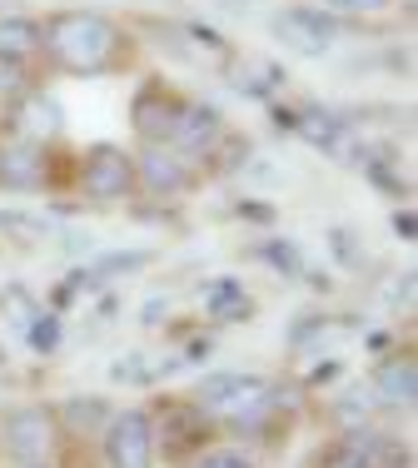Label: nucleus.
Wrapping results in <instances>:
<instances>
[{
    "label": "nucleus",
    "instance_id": "26",
    "mask_svg": "<svg viewBox=\"0 0 418 468\" xmlns=\"http://www.w3.org/2000/svg\"><path fill=\"white\" fill-rule=\"evenodd\" d=\"M194 468H255V463H249L245 453H235V449H209V453L194 459Z\"/></svg>",
    "mask_w": 418,
    "mask_h": 468
},
{
    "label": "nucleus",
    "instance_id": "18",
    "mask_svg": "<svg viewBox=\"0 0 418 468\" xmlns=\"http://www.w3.org/2000/svg\"><path fill=\"white\" fill-rule=\"evenodd\" d=\"M324 468H373V459H369V429H354L349 439H339L334 449L324 453Z\"/></svg>",
    "mask_w": 418,
    "mask_h": 468
},
{
    "label": "nucleus",
    "instance_id": "8",
    "mask_svg": "<svg viewBox=\"0 0 418 468\" xmlns=\"http://www.w3.org/2000/svg\"><path fill=\"white\" fill-rule=\"evenodd\" d=\"M269 30L289 50H299V55H324L339 36H344L339 16H329V10H319V5H289V10H279V16L269 20Z\"/></svg>",
    "mask_w": 418,
    "mask_h": 468
},
{
    "label": "nucleus",
    "instance_id": "12",
    "mask_svg": "<svg viewBox=\"0 0 418 468\" xmlns=\"http://www.w3.org/2000/svg\"><path fill=\"white\" fill-rule=\"evenodd\" d=\"M110 419H115V409H110V399H100V394H75L55 409L60 439H100Z\"/></svg>",
    "mask_w": 418,
    "mask_h": 468
},
{
    "label": "nucleus",
    "instance_id": "14",
    "mask_svg": "<svg viewBox=\"0 0 418 468\" xmlns=\"http://www.w3.org/2000/svg\"><path fill=\"white\" fill-rule=\"evenodd\" d=\"M289 80L284 75V65L264 60V55H245V60H235V90L249 95V100H274V90Z\"/></svg>",
    "mask_w": 418,
    "mask_h": 468
},
{
    "label": "nucleus",
    "instance_id": "31",
    "mask_svg": "<svg viewBox=\"0 0 418 468\" xmlns=\"http://www.w3.org/2000/svg\"><path fill=\"white\" fill-rule=\"evenodd\" d=\"M329 5H339V10H359V16H373V10H383L389 0H329Z\"/></svg>",
    "mask_w": 418,
    "mask_h": 468
},
{
    "label": "nucleus",
    "instance_id": "35",
    "mask_svg": "<svg viewBox=\"0 0 418 468\" xmlns=\"http://www.w3.org/2000/svg\"><path fill=\"white\" fill-rule=\"evenodd\" d=\"M190 359L200 364V359H209V339H200V344H190Z\"/></svg>",
    "mask_w": 418,
    "mask_h": 468
},
{
    "label": "nucleus",
    "instance_id": "13",
    "mask_svg": "<svg viewBox=\"0 0 418 468\" xmlns=\"http://www.w3.org/2000/svg\"><path fill=\"white\" fill-rule=\"evenodd\" d=\"M373 388H379L383 404L409 409L418 399V364H413V354H393V359H383L379 369H373Z\"/></svg>",
    "mask_w": 418,
    "mask_h": 468
},
{
    "label": "nucleus",
    "instance_id": "27",
    "mask_svg": "<svg viewBox=\"0 0 418 468\" xmlns=\"http://www.w3.org/2000/svg\"><path fill=\"white\" fill-rule=\"evenodd\" d=\"M184 36H190V40H200V46H204V50H219V55H225V50H229V40H225V36H219V30H214V26H200V20H190V26H184Z\"/></svg>",
    "mask_w": 418,
    "mask_h": 468
},
{
    "label": "nucleus",
    "instance_id": "23",
    "mask_svg": "<svg viewBox=\"0 0 418 468\" xmlns=\"http://www.w3.org/2000/svg\"><path fill=\"white\" fill-rule=\"evenodd\" d=\"M55 344H60V319H55V314H36V324H30V349L50 354Z\"/></svg>",
    "mask_w": 418,
    "mask_h": 468
},
{
    "label": "nucleus",
    "instance_id": "20",
    "mask_svg": "<svg viewBox=\"0 0 418 468\" xmlns=\"http://www.w3.org/2000/svg\"><path fill=\"white\" fill-rule=\"evenodd\" d=\"M26 110L36 120H30V130H46V135H60V105H55V100H46V95H26Z\"/></svg>",
    "mask_w": 418,
    "mask_h": 468
},
{
    "label": "nucleus",
    "instance_id": "37",
    "mask_svg": "<svg viewBox=\"0 0 418 468\" xmlns=\"http://www.w3.org/2000/svg\"><path fill=\"white\" fill-rule=\"evenodd\" d=\"M225 5H255V0H225Z\"/></svg>",
    "mask_w": 418,
    "mask_h": 468
},
{
    "label": "nucleus",
    "instance_id": "32",
    "mask_svg": "<svg viewBox=\"0 0 418 468\" xmlns=\"http://www.w3.org/2000/svg\"><path fill=\"white\" fill-rule=\"evenodd\" d=\"M274 125H279V130H294V125H299V110H284V105H274Z\"/></svg>",
    "mask_w": 418,
    "mask_h": 468
},
{
    "label": "nucleus",
    "instance_id": "9",
    "mask_svg": "<svg viewBox=\"0 0 418 468\" xmlns=\"http://www.w3.org/2000/svg\"><path fill=\"white\" fill-rule=\"evenodd\" d=\"M135 189L155 199H174L184 189H194L190 154H180L174 144H145V154H135Z\"/></svg>",
    "mask_w": 418,
    "mask_h": 468
},
{
    "label": "nucleus",
    "instance_id": "4",
    "mask_svg": "<svg viewBox=\"0 0 418 468\" xmlns=\"http://www.w3.org/2000/svg\"><path fill=\"white\" fill-rule=\"evenodd\" d=\"M75 185L85 189L100 205H115V199L135 195V154L120 150V144H90L75 165Z\"/></svg>",
    "mask_w": 418,
    "mask_h": 468
},
{
    "label": "nucleus",
    "instance_id": "22",
    "mask_svg": "<svg viewBox=\"0 0 418 468\" xmlns=\"http://www.w3.org/2000/svg\"><path fill=\"white\" fill-rule=\"evenodd\" d=\"M155 260L150 250H130V254H105L100 264H95V274H135V270H145V264Z\"/></svg>",
    "mask_w": 418,
    "mask_h": 468
},
{
    "label": "nucleus",
    "instance_id": "33",
    "mask_svg": "<svg viewBox=\"0 0 418 468\" xmlns=\"http://www.w3.org/2000/svg\"><path fill=\"white\" fill-rule=\"evenodd\" d=\"M239 215H245V219H259V225H269L274 209H264V205H239Z\"/></svg>",
    "mask_w": 418,
    "mask_h": 468
},
{
    "label": "nucleus",
    "instance_id": "28",
    "mask_svg": "<svg viewBox=\"0 0 418 468\" xmlns=\"http://www.w3.org/2000/svg\"><path fill=\"white\" fill-rule=\"evenodd\" d=\"M329 250H334L344 264H359V260H364V254H359V244H354V234H349V229H334V234H329Z\"/></svg>",
    "mask_w": 418,
    "mask_h": 468
},
{
    "label": "nucleus",
    "instance_id": "3",
    "mask_svg": "<svg viewBox=\"0 0 418 468\" xmlns=\"http://www.w3.org/2000/svg\"><path fill=\"white\" fill-rule=\"evenodd\" d=\"M150 419H155V449L170 463L200 459L209 449V439H214V419H209L194 399H170V404H160V414H150Z\"/></svg>",
    "mask_w": 418,
    "mask_h": 468
},
{
    "label": "nucleus",
    "instance_id": "16",
    "mask_svg": "<svg viewBox=\"0 0 418 468\" xmlns=\"http://www.w3.org/2000/svg\"><path fill=\"white\" fill-rule=\"evenodd\" d=\"M40 20L30 16H0V55L5 60H30L40 50Z\"/></svg>",
    "mask_w": 418,
    "mask_h": 468
},
{
    "label": "nucleus",
    "instance_id": "15",
    "mask_svg": "<svg viewBox=\"0 0 418 468\" xmlns=\"http://www.w3.org/2000/svg\"><path fill=\"white\" fill-rule=\"evenodd\" d=\"M204 309L219 319V324H239V319L255 314V299L245 294V284H239V280H214L204 289Z\"/></svg>",
    "mask_w": 418,
    "mask_h": 468
},
{
    "label": "nucleus",
    "instance_id": "7",
    "mask_svg": "<svg viewBox=\"0 0 418 468\" xmlns=\"http://www.w3.org/2000/svg\"><path fill=\"white\" fill-rule=\"evenodd\" d=\"M180 115H184V95H174L160 80H145L135 90V100H130V120H135L140 144H170Z\"/></svg>",
    "mask_w": 418,
    "mask_h": 468
},
{
    "label": "nucleus",
    "instance_id": "5",
    "mask_svg": "<svg viewBox=\"0 0 418 468\" xmlns=\"http://www.w3.org/2000/svg\"><path fill=\"white\" fill-rule=\"evenodd\" d=\"M55 443H60V429H55V409H46V404H26L16 414H5V423H0V449L10 453V463L50 459Z\"/></svg>",
    "mask_w": 418,
    "mask_h": 468
},
{
    "label": "nucleus",
    "instance_id": "25",
    "mask_svg": "<svg viewBox=\"0 0 418 468\" xmlns=\"http://www.w3.org/2000/svg\"><path fill=\"white\" fill-rule=\"evenodd\" d=\"M30 75H26V60H5L0 55V95H26L30 90Z\"/></svg>",
    "mask_w": 418,
    "mask_h": 468
},
{
    "label": "nucleus",
    "instance_id": "36",
    "mask_svg": "<svg viewBox=\"0 0 418 468\" xmlns=\"http://www.w3.org/2000/svg\"><path fill=\"white\" fill-rule=\"evenodd\" d=\"M10 468H55L50 459H36V463H10Z\"/></svg>",
    "mask_w": 418,
    "mask_h": 468
},
{
    "label": "nucleus",
    "instance_id": "21",
    "mask_svg": "<svg viewBox=\"0 0 418 468\" xmlns=\"http://www.w3.org/2000/svg\"><path fill=\"white\" fill-rule=\"evenodd\" d=\"M264 260L284 274H304V254H299V244H289V239H269L264 244Z\"/></svg>",
    "mask_w": 418,
    "mask_h": 468
},
{
    "label": "nucleus",
    "instance_id": "30",
    "mask_svg": "<svg viewBox=\"0 0 418 468\" xmlns=\"http://www.w3.org/2000/svg\"><path fill=\"white\" fill-rule=\"evenodd\" d=\"M0 229H20V234H40L46 225L40 219H30V215H0Z\"/></svg>",
    "mask_w": 418,
    "mask_h": 468
},
{
    "label": "nucleus",
    "instance_id": "1",
    "mask_svg": "<svg viewBox=\"0 0 418 468\" xmlns=\"http://www.w3.org/2000/svg\"><path fill=\"white\" fill-rule=\"evenodd\" d=\"M40 36V50L70 75H110L130 60V36L100 10H55Z\"/></svg>",
    "mask_w": 418,
    "mask_h": 468
},
{
    "label": "nucleus",
    "instance_id": "6",
    "mask_svg": "<svg viewBox=\"0 0 418 468\" xmlns=\"http://www.w3.org/2000/svg\"><path fill=\"white\" fill-rule=\"evenodd\" d=\"M105 443V463L110 468H155L160 449H155V419L145 409H125L105 423L100 433Z\"/></svg>",
    "mask_w": 418,
    "mask_h": 468
},
{
    "label": "nucleus",
    "instance_id": "10",
    "mask_svg": "<svg viewBox=\"0 0 418 468\" xmlns=\"http://www.w3.org/2000/svg\"><path fill=\"white\" fill-rule=\"evenodd\" d=\"M0 185L5 189H46L50 185V150L46 140H10L0 144Z\"/></svg>",
    "mask_w": 418,
    "mask_h": 468
},
{
    "label": "nucleus",
    "instance_id": "24",
    "mask_svg": "<svg viewBox=\"0 0 418 468\" xmlns=\"http://www.w3.org/2000/svg\"><path fill=\"white\" fill-rule=\"evenodd\" d=\"M110 374H115L120 384H150V378H155V369L145 364V354H125V359H120Z\"/></svg>",
    "mask_w": 418,
    "mask_h": 468
},
{
    "label": "nucleus",
    "instance_id": "17",
    "mask_svg": "<svg viewBox=\"0 0 418 468\" xmlns=\"http://www.w3.org/2000/svg\"><path fill=\"white\" fill-rule=\"evenodd\" d=\"M294 135H304L309 144H319V150H334V154H344V150H349V125H344V120H334V115H319V110L299 115Z\"/></svg>",
    "mask_w": 418,
    "mask_h": 468
},
{
    "label": "nucleus",
    "instance_id": "2",
    "mask_svg": "<svg viewBox=\"0 0 418 468\" xmlns=\"http://www.w3.org/2000/svg\"><path fill=\"white\" fill-rule=\"evenodd\" d=\"M194 404L204 409L209 419H225L235 429H259L264 419L274 414V384L259 374H209L200 388H194Z\"/></svg>",
    "mask_w": 418,
    "mask_h": 468
},
{
    "label": "nucleus",
    "instance_id": "11",
    "mask_svg": "<svg viewBox=\"0 0 418 468\" xmlns=\"http://www.w3.org/2000/svg\"><path fill=\"white\" fill-rule=\"evenodd\" d=\"M225 140V115H219V105H209V100H184V115L180 125H174V150L180 154H209L214 144Z\"/></svg>",
    "mask_w": 418,
    "mask_h": 468
},
{
    "label": "nucleus",
    "instance_id": "34",
    "mask_svg": "<svg viewBox=\"0 0 418 468\" xmlns=\"http://www.w3.org/2000/svg\"><path fill=\"white\" fill-rule=\"evenodd\" d=\"M329 378H339V364H319L314 369V384H329Z\"/></svg>",
    "mask_w": 418,
    "mask_h": 468
},
{
    "label": "nucleus",
    "instance_id": "19",
    "mask_svg": "<svg viewBox=\"0 0 418 468\" xmlns=\"http://www.w3.org/2000/svg\"><path fill=\"white\" fill-rule=\"evenodd\" d=\"M369 459L373 468H413V449L393 433H369Z\"/></svg>",
    "mask_w": 418,
    "mask_h": 468
},
{
    "label": "nucleus",
    "instance_id": "29",
    "mask_svg": "<svg viewBox=\"0 0 418 468\" xmlns=\"http://www.w3.org/2000/svg\"><path fill=\"white\" fill-rule=\"evenodd\" d=\"M393 234H399V239H418V219H413V209H393Z\"/></svg>",
    "mask_w": 418,
    "mask_h": 468
}]
</instances>
